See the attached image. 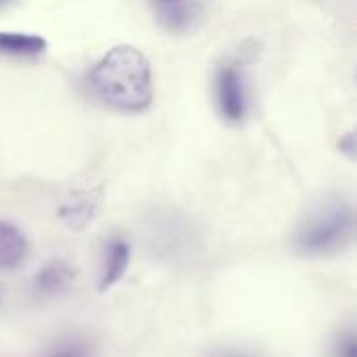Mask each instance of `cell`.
<instances>
[{"instance_id":"cell-1","label":"cell","mask_w":357,"mask_h":357,"mask_svg":"<svg viewBox=\"0 0 357 357\" xmlns=\"http://www.w3.org/2000/svg\"><path fill=\"white\" fill-rule=\"evenodd\" d=\"M90 88L105 105L117 111L142 113L153 100L151 63L136 46H113L92 67Z\"/></svg>"},{"instance_id":"cell-2","label":"cell","mask_w":357,"mask_h":357,"mask_svg":"<svg viewBox=\"0 0 357 357\" xmlns=\"http://www.w3.org/2000/svg\"><path fill=\"white\" fill-rule=\"evenodd\" d=\"M356 230V215L345 201H326L316 207L295 234V247L310 257H324L345 249Z\"/></svg>"},{"instance_id":"cell-3","label":"cell","mask_w":357,"mask_h":357,"mask_svg":"<svg viewBox=\"0 0 357 357\" xmlns=\"http://www.w3.org/2000/svg\"><path fill=\"white\" fill-rule=\"evenodd\" d=\"M215 96L220 113L226 121L238 123L247 113V92L241 71L234 65L220 67L215 75Z\"/></svg>"},{"instance_id":"cell-4","label":"cell","mask_w":357,"mask_h":357,"mask_svg":"<svg viewBox=\"0 0 357 357\" xmlns=\"http://www.w3.org/2000/svg\"><path fill=\"white\" fill-rule=\"evenodd\" d=\"M130 266V245L121 236H113L102 247L100 272H98V291L105 293L115 287L128 272Z\"/></svg>"},{"instance_id":"cell-5","label":"cell","mask_w":357,"mask_h":357,"mask_svg":"<svg viewBox=\"0 0 357 357\" xmlns=\"http://www.w3.org/2000/svg\"><path fill=\"white\" fill-rule=\"evenodd\" d=\"M27 257V238L25 234L0 220V272H13L23 266Z\"/></svg>"},{"instance_id":"cell-6","label":"cell","mask_w":357,"mask_h":357,"mask_svg":"<svg viewBox=\"0 0 357 357\" xmlns=\"http://www.w3.org/2000/svg\"><path fill=\"white\" fill-rule=\"evenodd\" d=\"M46 40L38 33L21 31H0V56L33 59L46 50Z\"/></svg>"},{"instance_id":"cell-7","label":"cell","mask_w":357,"mask_h":357,"mask_svg":"<svg viewBox=\"0 0 357 357\" xmlns=\"http://www.w3.org/2000/svg\"><path fill=\"white\" fill-rule=\"evenodd\" d=\"M199 15H201L199 0H186L180 4L157 8V19L169 31H186L188 27H192V23L197 21Z\"/></svg>"},{"instance_id":"cell-8","label":"cell","mask_w":357,"mask_h":357,"mask_svg":"<svg viewBox=\"0 0 357 357\" xmlns=\"http://www.w3.org/2000/svg\"><path fill=\"white\" fill-rule=\"evenodd\" d=\"M71 280H73V270L65 261H50L36 274L33 289L40 295H54L65 291L71 284Z\"/></svg>"},{"instance_id":"cell-9","label":"cell","mask_w":357,"mask_h":357,"mask_svg":"<svg viewBox=\"0 0 357 357\" xmlns=\"http://www.w3.org/2000/svg\"><path fill=\"white\" fill-rule=\"evenodd\" d=\"M42 357H92V351L88 347V343L84 341H63L56 347H52L46 356Z\"/></svg>"},{"instance_id":"cell-10","label":"cell","mask_w":357,"mask_h":357,"mask_svg":"<svg viewBox=\"0 0 357 357\" xmlns=\"http://www.w3.org/2000/svg\"><path fill=\"white\" fill-rule=\"evenodd\" d=\"M335 357H357V337L354 333H347L339 339L335 347Z\"/></svg>"},{"instance_id":"cell-11","label":"cell","mask_w":357,"mask_h":357,"mask_svg":"<svg viewBox=\"0 0 357 357\" xmlns=\"http://www.w3.org/2000/svg\"><path fill=\"white\" fill-rule=\"evenodd\" d=\"M180 2H186V0H155V6H172V4H180Z\"/></svg>"},{"instance_id":"cell-12","label":"cell","mask_w":357,"mask_h":357,"mask_svg":"<svg viewBox=\"0 0 357 357\" xmlns=\"http://www.w3.org/2000/svg\"><path fill=\"white\" fill-rule=\"evenodd\" d=\"M220 357H251V356H245V354H224V356Z\"/></svg>"},{"instance_id":"cell-13","label":"cell","mask_w":357,"mask_h":357,"mask_svg":"<svg viewBox=\"0 0 357 357\" xmlns=\"http://www.w3.org/2000/svg\"><path fill=\"white\" fill-rule=\"evenodd\" d=\"M0 303H2V289H0Z\"/></svg>"},{"instance_id":"cell-14","label":"cell","mask_w":357,"mask_h":357,"mask_svg":"<svg viewBox=\"0 0 357 357\" xmlns=\"http://www.w3.org/2000/svg\"><path fill=\"white\" fill-rule=\"evenodd\" d=\"M4 2H6V0H0V4H4Z\"/></svg>"}]
</instances>
